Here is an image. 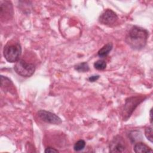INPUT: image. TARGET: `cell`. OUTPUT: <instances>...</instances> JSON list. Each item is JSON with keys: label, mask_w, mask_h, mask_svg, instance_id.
<instances>
[{"label": "cell", "mask_w": 153, "mask_h": 153, "mask_svg": "<svg viewBox=\"0 0 153 153\" xmlns=\"http://www.w3.org/2000/svg\"><path fill=\"white\" fill-rule=\"evenodd\" d=\"M148 36L149 32L146 29L133 26L127 32L125 40L132 49L140 50L145 47Z\"/></svg>", "instance_id": "6da1fadb"}, {"label": "cell", "mask_w": 153, "mask_h": 153, "mask_svg": "<svg viewBox=\"0 0 153 153\" xmlns=\"http://www.w3.org/2000/svg\"><path fill=\"white\" fill-rule=\"evenodd\" d=\"M22 54V47L19 43L9 42L4 47L3 54L6 60L10 63L17 62Z\"/></svg>", "instance_id": "7a4b0ae2"}, {"label": "cell", "mask_w": 153, "mask_h": 153, "mask_svg": "<svg viewBox=\"0 0 153 153\" xmlns=\"http://www.w3.org/2000/svg\"><path fill=\"white\" fill-rule=\"evenodd\" d=\"M146 98L144 96H136L127 98L121 113L123 120H127L136 108Z\"/></svg>", "instance_id": "3957f363"}, {"label": "cell", "mask_w": 153, "mask_h": 153, "mask_svg": "<svg viewBox=\"0 0 153 153\" xmlns=\"http://www.w3.org/2000/svg\"><path fill=\"white\" fill-rule=\"evenodd\" d=\"M14 69L18 75L23 77H30L34 74L35 66L32 63H27L23 60L19 59L16 62Z\"/></svg>", "instance_id": "277c9868"}, {"label": "cell", "mask_w": 153, "mask_h": 153, "mask_svg": "<svg viewBox=\"0 0 153 153\" xmlns=\"http://www.w3.org/2000/svg\"><path fill=\"white\" fill-rule=\"evenodd\" d=\"M118 20L117 14L111 9H106L100 15L99 22L106 26H112L114 25Z\"/></svg>", "instance_id": "5b68a950"}, {"label": "cell", "mask_w": 153, "mask_h": 153, "mask_svg": "<svg viewBox=\"0 0 153 153\" xmlns=\"http://www.w3.org/2000/svg\"><path fill=\"white\" fill-rule=\"evenodd\" d=\"M38 117L44 122L59 125L62 123L61 118L55 114L45 110H39L37 112Z\"/></svg>", "instance_id": "8992f818"}, {"label": "cell", "mask_w": 153, "mask_h": 153, "mask_svg": "<svg viewBox=\"0 0 153 153\" xmlns=\"http://www.w3.org/2000/svg\"><path fill=\"white\" fill-rule=\"evenodd\" d=\"M13 8L11 2L9 1H0V17L2 20L5 21L12 18Z\"/></svg>", "instance_id": "52a82bcc"}, {"label": "cell", "mask_w": 153, "mask_h": 153, "mask_svg": "<svg viewBox=\"0 0 153 153\" xmlns=\"http://www.w3.org/2000/svg\"><path fill=\"white\" fill-rule=\"evenodd\" d=\"M126 149L125 140L121 136H116L109 144L110 152H123Z\"/></svg>", "instance_id": "ba28073f"}, {"label": "cell", "mask_w": 153, "mask_h": 153, "mask_svg": "<svg viewBox=\"0 0 153 153\" xmlns=\"http://www.w3.org/2000/svg\"><path fill=\"white\" fill-rule=\"evenodd\" d=\"M133 151L136 153H145V152H152V149L148 145L143 142H138L136 143L133 147Z\"/></svg>", "instance_id": "9c48e42d"}, {"label": "cell", "mask_w": 153, "mask_h": 153, "mask_svg": "<svg viewBox=\"0 0 153 153\" xmlns=\"http://www.w3.org/2000/svg\"><path fill=\"white\" fill-rule=\"evenodd\" d=\"M112 47H113V45L111 42H109L105 44L99 50L97 53L99 57L101 58H103L106 57L109 53V52L112 50Z\"/></svg>", "instance_id": "30bf717a"}, {"label": "cell", "mask_w": 153, "mask_h": 153, "mask_svg": "<svg viewBox=\"0 0 153 153\" xmlns=\"http://www.w3.org/2000/svg\"><path fill=\"white\" fill-rule=\"evenodd\" d=\"M11 85H13V84L8 78L3 75L1 76V85L2 88H4V90L11 89L12 87L14 85L11 86Z\"/></svg>", "instance_id": "8fae6325"}, {"label": "cell", "mask_w": 153, "mask_h": 153, "mask_svg": "<svg viewBox=\"0 0 153 153\" xmlns=\"http://www.w3.org/2000/svg\"><path fill=\"white\" fill-rule=\"evenodd\" d=\"M128 137L131 142H139L142 139V134L139 131L134 130L130 132L128 134Z\"/></svg>", "instance_id": "7c38bea8"}, {"label": "cell", "mask_w": 153, "mask_h": 153, "mask_svg": "<svg viewBox=\"0 0 153 153\" xmlns=\"http://www.w3.org/2000/svg\"><path fill=\"white\" fill-rule=\"evenodd\" d=\"M75 69L79 72H85L89 71V66L87 62H82L76 65L75 66Z\"/></svg>", "instance_id": "4fadbf2b"}, {"label": "cell", "mask_w": 153, "mask_h": 153, "mask_svg": "<svg viewBox=\"0 0 153 153\" xmlns=\"http://www.w3.org/2000/svg\"><path fill=\"white\" fill-rule=\"evenodd\" d=\"M94 67L99 71L104 70L106 67V63L103 60H98L94 63Z\"/></svg>", "instance_id": "5bb4252c"}, {"label": "cell", "mask_w": 153, "mask_h": 153, "mask_svg": "<svg viewBox=\"0 0 153 153\" xmlns=\"http://www.w3.org/2000/svg\"><path fill=\"white\" fill-rule=\"evenodd\" d=\"M85 146V142L84 140H78L74 145V149L75 151H79L82 150Z\"/></svg>", "instance_id": "9a60e30c"}, {"label": "cell", "mask_w": 153, "mask_h": 153, "mask_svg": "<svg viewBox=\"0 0 153 153\" xmlns=\"http://www.w3.org/2000/svg\"><path fill=\"white\" fill-rule=\"evenodd\" d=\"M145 135L147 139L149 140L151 143L153 142V138H152V127H148L145 130Z\"/></svg>", "instance_id": "2e32d148"}, {"label": "cell", "mask_w": 153, "mask_h": 153, "mask_svg": "<svg viewBox=\"0 0 153 153\" xmlns=\"http://www.w3.org/2000/svg\"><path fill=\"white\" fill-rule=\"evenodd\" d=\"M45 153H50V152H58L59 151L57 149H56V148H53V147H50V146H48L47 147L45 151H44Z\"/></svg>", "instance_id": "e0dca14e"}, {"label": "cell", "mask_w": 153, "mask_h": 153, "mask_svg": "<svg viewBox=\"0 0 153 153\" xmlns=\"http://www.w3.org/2000/svg\"><path fill=\"white\" fill-rule=\"evenodd\" d=\"M100 76L99 75H92V76H90L89 78H88V81L90 82H94L96 81H97L99 78Z\"/></svg>", "instance_id": "ac0fdd59"}, {"label": "cell", "mask_w": 153, "mask_h": 153, "mask_svg": "<svg viewBox=\"0 0 153 153\" xmlns=\"http://www.w3.org/2000/svg\"><path fill=\"white\" fill-rule=\"evenodd\" d=\"M149 115H150V122H151V123L152 124V109H151V110H150V113H149Z\"/></svg>", "instance_id": "d6986e66"}]
</instances>
